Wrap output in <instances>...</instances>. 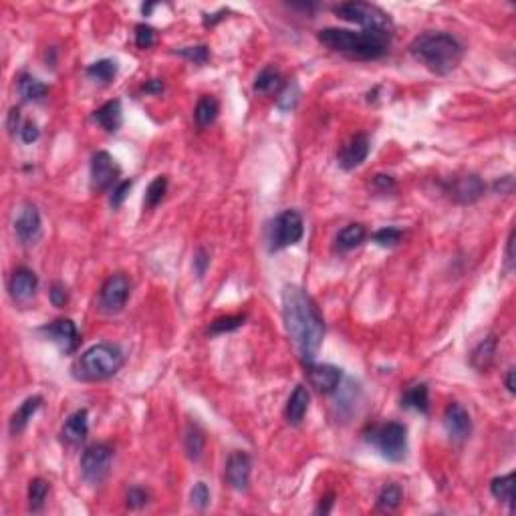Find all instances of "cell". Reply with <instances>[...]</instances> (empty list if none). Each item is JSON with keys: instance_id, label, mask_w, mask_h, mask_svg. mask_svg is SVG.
<instances>
[{"instance_id": "obj_22", "label": "cell", "mask_w": 516, "mask_h": 516, "mask_svg": "<svg viewBox=\"0 0 516 516\" xmlns=\"http://www.w3.org/2000/svg\"><path fill=\"white\" fill-rule=\"evenodd\" d=\"M496 347H498V341H496V337H486L484 341H480V343L474 347V351H472V355H470V363H472V367L480 373H484V371H488L492 367V363H494V357H496Z\"/></svg>"}, {"instance_id": "obj_9", "label": "cell", "mask_w": 516, "mask_h": 516, "mask_svg": "<svg viewBox=\"0 0 516 516\" xmlns=\"http://www.w3.org/2000/svg\"><path fill=\"white\" fill-rule=\"evenodd\" d=\"M130 294H132V280H130V277L123 275V273L111 275L101 285L97 306L105 315H117V313L123 311V306L127 304Z\"/></svg>"}, {"instance_id": "obj_15", "label": "cell", "mask_w": 516, "mask_h": 516, "mask_svg": "<svg viewBox=\"0 0 516 516\" xmlns=\"http://www.w3.org/2000/svg\"><path fill=\"white\" fill-rule=\"evenodd\" d=\"M42 331L47 333V337L55 345H59L63 353H75L79 347V331L71 319H57L47 327H42Z\"/></svg>"}, {"instance_id": "obj_25", "label": "cell", "mask_w": 516, "mask_h": 516, "mask_svg": "<svg viewBox=\"0 0 516 516\" xmlns=\"http://www.w3.org/2000/svg\"><path fill=\"white\" fill-rule=\"evenodd\" d=\"M204 446H206V436L202 432V428L198 424H190L185 428L184 434V450L185 456L192 460V462H198L204 454Z\"/></svg>"}, {"instance_id": "obj_49", "label": "cell", "mask_w": 516, "mask_h": 516, "mask_svg": "<svg viewBox=\"0 0 516 516\" xmlns=\"http://www.w3.org/2000/svg\"><path fill=\"white\" fill-rule=\"evenodd\" d=\"M18 121H21V109L18 107H13L11 109V113H8V130H11V133H14L16 130H18Z\"/></svg>"}, {"instance_id": "obj_11", "label": "cell", "mask_w": 516, "mask_h": 516, "mask_svg": "<svg viewBox=\"0 0 516 516\" xmlns=\"http://www.w3.org/2000/svg\"><path fill=\"white\" fill-rule=\"evenodd\" d=\"M121 168L117 161L107 151H97L91 158V190L93 192H107L120 184Z\"/></svg>"}, {"instance_id": "obj_38", "label": "cell", "mask_w": 516, "mask_h": 516, "mask_svg": "<svg viewBox=\"0 0 516 516\" xmlns=\"http://www.w3.org/2000/svg\"><path fill=\"white\" fill-rule=\"evenodd\" d=\"M158 40V35H156V28H151L149 25H137L135 27V45L139 49H151Z\"/></svg>"}, {"instance_id": "obj_39", "label": "cell", "mask_w": 516, "mask_h": 516, "mask_svg": "<svg viewBox=\"0 0 516 516\" xmlns=\"http://www.w3.org/2000/svg\"><path fill=\"white\" fill-rule=\"evenodd\" d=\"M190 503H192L194 508H198V510H204L210 504V490H208V486L204 482L194 484V488L190 492Z\"/></svg>"}, {"instance_id": "obj_44", "label": "cell", "mask_w": 516, "mask_h": 516, "mask_svg": "<svg viewBox=\"0 0 516 516\" xmlns=\"http://www.w3.org/2000/svg\"><path fill=\"white\" fill-rule=\"evenodd\" d=\"M208 265H210V256H208V252L204 251V248H198V251H196V256H194V268H196L198 278H202L206 275Z\"/></svg>"}, {"instance_id": "obj_6", "label": "cell", "mask_w": 516, "mask_h": 516, "mask_svg": "<svg viewBox=\"0 0 516 516\" xmlns=\"http://www.w3.org/2000/svg\"><path fill=\"white\" fill-rule=\"evenodd\" d=\"M365 440L389 462H401L408 454V428L399 422L373 425Z\"/></svg>"}, {"instance_id": "obj_36", "label": "cell", "mask_w": 516, "mask_h": 516, "mask_svg": "<svg viewBox=\"0 0 516 516\" xmlns=\"http://www.w3.org/2000/svg\"><path fill=\"white\" fill-rule=\"evenodd\" d=\"M401 239H403V232H401V230H397V228H391V226L382 228V230H377V232L373 234V240H375L379 246H384V248H391V246H396V244H399V240Z\"/></svg>"}, {"instance_id": "obj_2", "label": "cell", "mask_w": 516, "mask_h": 516, "mask_svg": "<svg viewBox=\"0 0 516 516\" xmlns=\"http://www.w3.org/2000/svg\"><path fill=\"white\" fill-rule=\"evenodd\" d=\"M410 53L428 71L436 75H450L462 63L464 47L454 35L442 30H428L411 40Z\"/></svg>"}, {"instance_id": "obj_47", "label": "cell", "mask_w": 516, "mask_h": 516, "mask_svg": "<svg viewBox=\"0 0 516 516\" xmlns=\"http://www.w3.org/2000/svg\"><path fill=\"white\" fill-rule=\"evenodd\" d=\"M512 185H515L512 176H504V178H500V180L494 184V190L500 192V194H510V192H512Z\"/></svg>"}, {"instance_id": "obj_12", "label": "cell", "mask_w": 516, "mask_h": 516, "mask_svg": "<svg viewBox=\"0 0 516 516\" xmlns=\"http://www.w3.org/2000/svg\"><path fill=\"white\" fill-rule=\"evenodd\" d=\"M14 232H16V239L21 240V244H25V246H35L39 242L40 234H42V222H40V214L37 206L25 204L21 208V212L14 220Z\"/></svg>"}, {"instance_id": "obj_32", "label": "cell", "mask_w": 516, "mask_h": 516, "mask_svg": "<svg viewBox=\"0 0 516 516\" xmlns=\"http://www.w3.org/2000/svg\"><path fill=\"white\" fill-rule=\"evenodd\" d=\"M282 87V77L277 69L273 67H266L258 73V77L254 81V91L260 93V95H270V93H277Z\"/></svg>"}, {"instance_id": "obj_5", "label": "cell", "mask_w": 516, "mask_h": 516, "mask_svg": "<svg viewBox=\"0 0 516 516\" xmlns=\"http://www.w3.org/2000/svg\"><path fill=\"white\" fill-rule=\"evenodd\" d=\"M335 14L343 21L355 23L361 30H371V33H382L387 37H394V21L391 16L382 11L379 6L369 4V2H343L337 4Z\"/></svg>"}, {"instance_id": "obj_29", "label": "cell", "mask_w": 516, "mask_h": 516, "mask_svg": "<svg viewBox=\"0 0 516 516\" xmlns=\"http://www.w3.org/2000/svg\"><path fill=\"white\" fill-rule=\"evenodd\" d=\"M18 93L25 101H40L47 97L49 87L33 75H21L18 79Z\"/></svg>"}, {"instance_id": "obj_21", "label": "cell", "mask_w": 516, "mask_h": 516, "mask_svg": "<svg viewBox=\"0 0 516 516\" xmlns=\"http://www.w3.org/2000/svg\"><path fill=\"white\" fill-rule=\"evenodd\" d=\"M93 120L97 121L107 133H115L123 123V109H121L120 99H113V101H107L105 105H101L95 113H93Z\"/></svg>"}, {"instance_id": "obj_31", "label": "cell", "mask_w": 516, "mask_h": 516, "mask_svg": "<svg viewBox=\"0 0 516 516\" xmlns=\"http://www.w3.org/2000/svg\"><path fill=\"white\" fill-rule=\"evenodd\" d=\"M51 492V484L45 478H33L28 484V508L33 512L42 510V506L47 503V496Z\"/></svg>"}, {"instance_id": "obj_4", "label": "cell", "mask_w": 516, "mask_h": 516, "mask_svg": "<svg viewBox=\"0 0 516 516\" xmlns=\"http://www.w3.org/2000/svg\"><path fill=\"white\" fill-rule=\"evenodd\" d=\"M123 351L117 345L97 343L75 359L71 371L79 382H105L123 367Z\"/></svg>"}, {"instance_id": "obj_43", "label": "cell", "mask_w": 516, "mask_h": 516, "mask_svg": "<svg viewBox=\"0 0 516 516\" xmlns=\"http://www.w3.org/2000/svg\"><path fill=\"white\" fill-rule=\"evenodd\" d=\"M49 299H51V303L55 306H65L67 301H69V291H67V287L63 282H53L51 285V291H49Z\"/></svg>"}, {"instance_id": "obj_23", "label": "cell", "mask_w": 516, "mask_h": 516, "mask_svg": "<svg viewBox=\"0 0 516 516\" xmlns=\"http://www.w3.org/2000/svg\"><path fill=\"white\" fill-rule=\"evenodd\" d=\"M40 406H42V397L40 396H33L23 401V406L18 410L14 411L13 420H11V434L13 436H18L25 432V428L28 425V422L33 420V415L37 413Z\"/></svg>"}, {"instance_id": "obj_52", "label": "cell", "mask_w": 516, "mask_h": 516, "mask_svg": "<svg viewBox=\"0 0 516 516\" xmlns=\"http://www.w3.org/2000/svg\"><path fill=\"white\" fill-rule=\"evenodd\" d=\"M515 367H510L508 373H506V389H508V394H515L516 391V385H515Z\"/></svg>"}, {"instance_id": "obj_14", "label": "cell", "mask_w": 516, "mask_h": 516, "mask_svg": "<svg viewBox=\"0 0 516 516\" xmlns=\"http://www.w3.org/2000/svg\"><path fill=\"white\" fill-rule=\"evenodd\" d=\"M37 289H39V278L27 266H18L8 278V294L14 303H28L37 294Z\"/></svg>"}, {"instance_id": "obj_17", "label": "cell", "mask_w": 516, "mask_h": 516, "mask_svg": "<svg viewBox=\"0 0 516 516\" xmlns=\"http://www.w3.org/2000/svg\"><path fill=\"white\" fill-rule=\"evenodd\" d=\"M304 367H306V373H309L311 385L321 394H333L341 385L343 371L335 367V365H329V363L315 365V363H311V365H304Z\"/></svg>"}, {"instance_id": "obj_28", "label": "cell", "mask_w": 516, "mask_h": 516, "mask_svg": "<svg viewBox=\"0 0 516 516\" xmlns=\"http://www.w3.org/2000/svg\"><path fill=\"white\" fill-rule=\"evenodd\" d=\"M218 113H220V105H218V101H216L214 97H210V95H204V97H202V99L198 101V105H196L194 117H196L198 127L206 130V127H210L214 121H216Z\"/></svg>"}, {"instance_id": "obj_10", "label": "cell", "mask_w": 516, "mask_h": 516, "mask_svg": "<svg viewBox=\"0 0 516 516\" xmlns=\"http://www.w3.org/2000/svg\"><path fill=\"white\" fill-rule=\"evenodd\" d=\"M444 192L450 196L456 204H474L486 192V184L478 178L476 173H464V176H454L446 184Z\"/></svg>"}, {"instance_id": "obj_27", "label": "cell", "mask_w": 516, "mask_h": 516, "mask_svg": "<svg viewBox=\"0 0 516 516\" xmlns=\"http://www.w3.org/2000/svg\"><path fill=\"white\" fill-rule=\"evenodd\" d=\"M490 492H492V496L496 500L506 503L510 506V510H512V506H515V503H512L515 500V472H510L506 476L494 478L490 482Z\"/></svg>"}, {"instance_id": "obj_46", "label": "cell", "mask_w": 516, "mask_h": 516, "mask_svg": "<svg viewBox=\"0 0 516 516\" xmlns=\"http://www.w3.org/2000/svg\"><path fill=\"white\" fill-rule=\"evenodd\" d=\"M373 188L377 190V192H391L394 188H396V182H394V178L391 176H384V173H377L375 178H373Z\"/></svg>"}, {"instance_id": "obj_19", "label": "cell", "mask_w": 516, "mask_h": 516, "mask_svg": "<svg viewBox=\"0 0 516 516\" xmlns=\"http://www.w3.org/2000/svg\"><path fill=\"white\" fill-rule=\"evenodd\" d=\"M89 434V413L87 410L73 411L63 424L61 436L69 446H79L81 442H85V437Z\"/></svg>"}, {"instance_id": "obj_30", "label": "cell", "mask_w": 516, "mask_h": 516, "mask_svg": "<svg viewBox=\"0 0 516 516\" xmlns=\"http://www.w3.org/2000/svg\"><path fill=\"white\" fill-rule=\"evenodd\" d=\"M117 69H120L117 61H113V59H101V61H95L93 65L87 67V77L97 81V83H101V85H107V83H111V81L115 79Z\"/></svg>"}, {"instance_id": "obj_40", "label": "cell", "mask_w": 516, "mask_h": 516, "mask_svg": "<svg viewBox=\"0 0 516 516\" xmlns=\"http://www.w3.org/2000/svg\"><path fill=\"white\" fill-rule=\"evenodd\" d=\"M299 87H297V83H291V85H287L285 87V91L280 93V97H278V107L282 109V111H289L292 107L297 105V101H299Z\"/></svg>"}, {"instance_id": "obj_1", "label": "cell", "mask_w": 516, "mask_h": 516, "mask_svg": "<svg viewBox=\"0 0 516 516\" xmlns=\"http://www.w3.org/2000/svg\"><path fill=\"white\" fill-rule=\"evenodd\" d=\"M282 319L292 347L304 365L315 363L325 337V321L309 292L287 285L282 291Z\"/></svg>"}, {"instance_id": "obj_41", "label": "cell", "mask_w": 516, "mask_h": 516, "mask_svg": "<svg viewBox=\"0 0 516 516\" xmlns=\"http://www.w3.org/2000/svg\"><path fill=\"white\" fill-rule=\"evenodd\" d=\"M132 185L133 184L130 182V180H125V182H120V184L113 188L111 198H109V202H111V206H113V208H120L121 204L125 202L127 194H130V190H132Z\"/></svg>"}, {"instance_id": "obj_48", "label": "cell", "mask_w": 516, "mask_h": 516, "mask_svg": "<svg viewBox=\"0 0 516 516\" xmlns=\"http://www.w3.org/2000/svg\"><path fill=\"white\" fill-rule=\"evenodd\" d=\"M512 246H515V230L510 232V236L506 240V266L512 268L515 265V252H512Z\"/></svg>"}, {"instance_id": "obj_24", "label": "cell", "mask_w": 516, "mask_h": 516, "mask_svg": "<svg viewBox=\"0 0 516 516\" xmlns=\"http://www.w3.org/2000/svg\"><path fill=\"white\" fill-rule=\"evenodd\" d=\"M365 239H367V230H365V226L349 224V226H345L343 230L337 234V239H335V246H337V251H341V252L353 251V248L361 246V244L365 242Z\"/></svg>"}, {"instance_id": "obj_20", "label": "cell", "mask_w": 516, "mask_h": 516, "mask_svg": "<svg viewBox=\"0 0 516 516\" xmlns=\"http://www.w3.org/2000/svg\"><path fill=\"white\" fill-rule=\"evenodd\" d=\"M309 403H311V394L304 385H297L294 391L287 401V408H285V418L291 425L303 424L304 415L309 411Z\"/></svg>"}, {"instance_id": "obj_33", "label": "cell", "mask_w": 516, "mask_h": 516, "mask_svg": "<svg viewBox=\"0 0 516 516\" xmlns=\"http://www.w3.org/2000/svg\"><path fill=\"white\" fill-rule=\"evenodd\" d=\"M403 500V490L397 484H387L385 488H382L379 496H377V508L384 510V512H391L396 510L397 506Z\"/></svg>"}, {"instance_id": "obj_34", "label": "cell", "mask_w": 516, "mask_h": 516, "mask_svg": "<svg viewBox=\"0 0 516 516\" xmlns=\"http://www.w3.org/2000/svg\"><path fill=\"white\" fill-rule=\"evenodd\" d=\"M246 317L244 315H226V317H218L214 319L210 323V329L208 333L210 335H224V333H232L240 329L244 325Z\"/></svg>"}, {"instance_id": "obj_8", "label": "cell", "mask_w": 516, "mask_h": 516, "mask_svg": "<svg viewBox=\"0 0 516 516\" xmlns=\"http://www.w3.org/2000/svg\"><path fill=\"white\" fill-rule=\"evenodd\" d=\"M113 450L107 444H93L81 456V476L87 484L99 486L111 472Z\"/></svg>"}, {"instance_id": "obj_13", "label": "cell", "mask_w": 516, "mask_h": 516, "mask_svg": "<svg viewBox=\"0 0 516 516\" xmlns=\"http://www.w3.org/2000/svg\"><path fill=\"white\" fill-rule=\"evenodd\" d=\"M251 472H252V460L246 452H234L230 454L228 462H226V484L236 492H246L251 486Z\"/></svg>"}, {"instance_id": "obj_51", "label": "cell", "mask_w": 516, "mask_h": 516, "mask_svg": "<svg viewBox=\"0 0 516 516\" xmlns=\"http://www.w3.org/2000/svg\"><path fill=\"white\" fill-rule=\"evenodd\" d=\"M144 91H146V93H161V91H164V81H161V79L147 81L146 85H144Z\"/></svg>"}, {"instance_id": "obj_7", "label": "cell", "mask_w": 516, "mask_h": 516, "mask_svg": "<svg viewBox=\"0 0 516 516\" xmlns=\"http://www.w3.org/2000/svg\"><path fill=\"white\" fill-rule=\"evenodd\" d=\"M304 234L303 216L297 210H285L275 218L268 230V248L270 252L282 251L299 244Z\"/></svg>"}, {"instance_id": "obj_3", "label": "cell", "mask_w": 516, "mask_h": 516, "mask_svg": "<svg viewBox=\"0 0 516 516\" xmlns=\"http://www.w3.org/2000/svg\"><path fill=\"white\" fill-rule=\"evenodd\" d=\"M321 45L351 59H379L387 53L391 37L371 30H347V28H323L317 33Z\"/></svg>"}, {"instance_id": "obj_16", "label": "cell", "mask_w": 516, "mask_h": 516, "mask_svg": "<svg viewBox=\"0 0 516 516\" xmlns=\"http://www.w3.org/2000/svg\"><path fill=\"white\" fill-rule=\"evenodd\" d=\"M369 149H371V142L369 137L365 135V133H357V135H353L347 144L343 146V149L339 151V166L343 168L345 172H351V170H355L359 168L367 156H369Z\"/></svg>"}, {"instance_id": "obj_50", "label": "cell", "mask_w": 516, "mask_h": 516, "mask_svg": "<svg viewBox=\"0 0 516 516\" xmlns=\"http://www.w3.org/2000/svg\"><path fill=\"white\" fill-rule=\"evenodd\" d=\"M333 498H335L333 494H329V496H325V498L321 500V504H319V506H317V510H315V512H317V515H329V512H331L333 503H335Z\"/></svg>"}, {"instance_id": "obj_26", "label": "cell", "mask_w": 516, "mask_h": 516, "mask_svg": "<svg viewBox=\"0 0 516 516\" xmlns=\"http://www.w3.org/2000/svg\"><path fill=\"white\" fill-rule=\"evenodd\" d=\"M401 406L403 408H410V410H418L422 413L430 411V391H428V385L418 384L410 387L403 397H401Z\"/></svg>"}, {"instance_id": "obj_35", "label": "cell", "mask_w": 516, "mask_h": 516, "mask_svg": "<svg viewBox=\"0 0 516 516\" xmlns=\"http://www.w3.org/2000/svg\"><path fill=\"white\" fill-rule=\"evenodd\" d=\"M166 192H168V178H166V176H158L151 184L147 185L144 206H146V208H156L159 202L164 200Z\"/></svg>"}, {"instance_id": "obj_42", "label": "cell", "mask_w": 516, "mask_h": 516, "mask_svg": "<svg viewBox=\"0 0 516 516\" xmlns=\"http://www.w3.org/2000/svg\"><path fill=\"white\" fill-rule=\"evenodd\" d=\"M125 503L130 508H144L149 503V494L144 488H132L125 496Z\"/></svg>"}, {"instance_id": "obj_18", "label": "cell", "mask_w": 516, "mask_h": 516, "mask_svg": "<svg viewBox=\"0 0 516 516\" xmlns=\"http://www.w3.org/2000/svg\"><path fill=\"white\" fill-rule=\"evenodd\" d=\"M444 428L448 432V436L454 442H464L470 437L472 432V420H470V413L464 410L460 403H450L446 411H444Z\"/></svg>"}, {"instance_id": "obj_37", "label": "cell", "mask_w": 516, "mask_h": 516, "mask_svg": "<svg viewBox=\"0 0 516 516\" xmlns=\"http://www.w3.org/2000/svg\"><path fill=\"white\" fill-rule=\"evenodd\" d=\"M176 53L180 55V57H184V59H188V61H190V63H194V65H204V63L210 59L208 47H204V45H196V47H184V49H178Z\"/></svg>"}, {"instance_id": "obj_45", "label": "cell", "mask_w": 516, "mask_h": 516, "mask_svg": "<svg viewBox=\"0 0 516 516\" xmlns=\"http://www.w3.org/2000/svg\"><path fill=\"white\" fill-rule=\"evenodd\" d=\"M39 135H40V132L35 121H27V123L21 127V139H23L25 144H33V142H37V139H39Z\"/></svg>"}]
</instances>
